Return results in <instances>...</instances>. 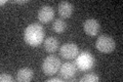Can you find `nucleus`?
Wrapping results in <instances>:
<instances>
[{"instance_id": "obj_1", "label": "nucleus", "mask_w": 123, "mask_h": 82, "mask_svg": "<svg viewBox=\"0 0 123 82\" xmlns=\"http://www.w3.org/2000/svg\"><path fill=\"white\" fill-rule=\"evenodd\" d=\"M24 39L27 44L36 47L40 45L44 39V30L43 27L39 24H31L26 28L24 33Z\"/></svg>"}, {"instance_id": "obj_2", "label": "nucleus", "mask_w": 123, "mask_h": 82, "mask_svg": "<svg viewBox=\"0 0 123 82\" xmlns=\"http://www.w3.org/2000/svg\"><path fill=\"white\" fill-rule=\"evenodd\" d=\"M94 57L89 51H82L76 57L75 65L81 71H88L94 65Z\"/></svg>"}, {"instance_id": "obj_3", "label": "nucleus", "mask_w": 123, "mask_h": 82, "mask_svg": "<svg viewBox=\"0 0 123 82\" xmlns=\"http://www.w3.org/2000/svg\"><path fill=\"white\" fill-rule=\"evenodd\" d=\"M61 68V61L55 56H49L43 61L42 64V71L45 75L51 76L55 74Z\"/></svg>"}, {"instance_id": "obj_4", "label": "nucleus", "mask_w": 123, "mask_h": 82, "mask_svg": "<svg viewBox=\"0 0 123 82\" xmlns=\"http://www.w3.org/2000/svg\"><path fill=\"white\" fill-rule=\"evenodd\" d=\"M115 41L112 37L108 36V35H102L97 39L95 42V47L98 51L104 52V53H110L114 51L115 49Z\"/></svg>"}, {"instance_id": "obj_5", "label": "nucleus", "mask_w": 123, "mask_h": 82, "mask_svg": "<svg viewBox=\"0 0 123 82\" xmlns=\"http://www.w3.org/2000/svg\"><path fill=\"white\" fill-rule=\"evenodd\" d=\"M60 53L66 60H73L79 54V47L74 43H65L62 45Z\"/></svg>"}, {"instance_id": "obj_6", "label": "nucleus", "mask_w": 123, "mask_h": 82, "mask_svg": "<svg viewBox=\"0 0 123 82\" xmlns=\"http://www.w3.org/2000/svg\"><path fill=\"white\" fill-rule=\"evenodd\" d=\"M84 32L89 36H97L101 30V25L94 19H88L83 23Z\"/></svg>"}, {"instance_id": "obj_7", "label": "nucleus", "mask_w": 123, "mask_h": 82, "mask_svg": "<svg viewBox=\"0 0 123 82\" xmlns=\"http://www.w3.org/2000/svg\"><path fill=\"white\" fill-rule=\"evenodd\" d=\"M53 17H55V10L49 5H43L38 11V19L42 24H47L52 21Z\"/></svg>"}, {"instance_id": "obj_8", "label": "nucleus", "mask_w": 123, "mask_h": 82, "mask_svg": "<svg viewBox=\"0 0 123 82\" xmlns=\"http://www.w3.org/2000/svg\"><path fill=\"white\" fill-rule=\"evenodd\" d=\"M77 67L74 63L71 62H67L61 66L60 68V75L64 78V79H72L76 74Z\"/></svg>"}, {"instance_id": "obj_9", "label": "nucleus", "mask_w": 123, "mask_h": 82, "mask_svg": "<svg viewBox=\"0 0 123 82\" xmlns=\"http://www.w3.org/2000/svg\"><path fill=\"white\" fill-rule=\"evenodd\" d=\"M57 10H59V14L62 17V19H69L73 13L74 6L72 3L68 1H62L59 3Z\"/></svg>"}, {"instance_id": "obj_10", "label": "nucleus", "mask_w": 123, "mask_h": 82, "mask_svg": "<svg viewBox=\"0 0 123 82\" xmlns=\"http://www.w3.org/2000/svg\"><path fill=\"white\" fill-rule=\"evenodd\" d=\"M34 73L30 68H22L18 71L17 80L20 82H29L33 79Z\"/></svg>"}, {"instance_id": "obj_11", "label": "nucleus", "mask_w": 123, "mask_h": 82, "mask_svg": "<svg viewBox=\"0 0 123 82\" xmlns=\"http://www.w3.org/2000/svg\"><path fill=\"white\" fill-rule=\"evenodd\" d=\"M44 48H45V51H47L49 53L55 52L59 48V40L53 36L46 38L44 42Z\"/></svg>"}, {"instance_id": "obj_12", "label": "nucleus", "mask_w": 123, "mask_h": 82, "mask_svg": "<svg viewBox=\"0 0 123 82\" xmlns=\"http://www.w3.org/2000/svg\"><path fill=\"white\" fill-rule=\"evenodd\" d=\"M67 29V23L64 21L63 19H55L52 24V30L55 33H64Z\"/></svg>"}, {"instance_id": "obj_13", "label": "nucleus", "mask_w": 123, "mask_h": 82, "mask_svg": "<svg viewBox=\"0 0 123 82\" xmlns=\"http://www.w3.org/2000/svg\"><path fill=\"white\" fill-rule=\"evenodd\" d=\"M80 81L81 82H97V81H99V77L95 75L94 73H90V74L84 75L80 79Z\"/></svg>"}, {"instance_id": "obj_14", "label": "nucleus", "mask_w": 123, "mask_h": 82, "mask_svg": "<svg viewBox=\"0 0 123 82\" xmlns=\"http://www.w3.org/2000/svg\"><path fill=\"white\" fill-rule=\"evenodd\" d=\"M0 81L1 82H11V81H13V78L6 73H1V75H0Z\"/></svg>"}, {"instance_id": "obj_15", "label": "nucleus", "mask_w": 123, "mask_h": 82, "mask_svg": "<svg viewBox=\"0 0 123 82\" xmlns=\"http://www.w3.org/2000/svg\"><path fill=\"white\" fill-rule=\"evenodd\" d=\"M47 82H62V79H60V78H50V79H47Z\"/></svg>"}]
</instances>
